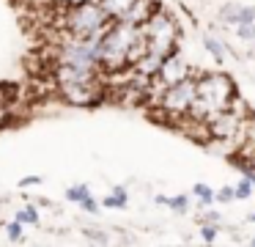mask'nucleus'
<instances>
[{
    "mask_svg": "<svg viewBox=\"0 0 255 247\" xmlns=\"http://www.w3.org/2000/svg\"><path fill=\"white\" fill-rule=\"evenodd\" d=\"M192 74V69H189V63L184 60V55L178 52V49H173L170 55H165L159 63V71H156L154 77H151V85H156V93L162 91V88L173 85V82L184 80V77Z\"/></svg>",
    "mask_w": 255,
    "mask_h": 247,
    "instance_id": "obj_7",
    "label": "nucleus"
},
{
    "mask_svg": "<svg viewBox=\"0 0 255 247\" xmlns=\"http://www.w3.org/2000/svg\"><path fill=\"white\" fill-rule=\"evenodd\" d=\"M250 245H253V247H255V236H253V239H250Z\"/></svg>",
    "mask_w": 255,
    "mask_h": 247,
    "instance_id": "obj_30",
    "label": "nucleus"
},
{
    "mask_svg": "<svg viewBox=\"0 0 255 247\" xmlns=\"http://www.w3.org/2000/svg\"><path fill=\"white\" fill-rule=\"evenodd\" d=\"M156 8H159V0H134V3L129 5L127 11H124L121 19L129 22V25H137V27H140L151 14H154Z\"/></svg>",
    "mask_w": 255,
    "mask_h": 247,
    "instance_id": "obj_8",
    "label": "nucleus"
},
{
    "mask_svg": "<svg viewBox=\"0 0 255 247\" xmlns=\"http://www.w3.org/2000/svg\"><path fill=\"white\" fill-rule=\"evenodd\" d=\"M250 220H253V223H255V212H250Z\"/></svg>",
    "mask_w": 255,
    "mask_h": 247,
    "instance_id": "obj_29",
    "label": "nucleus"
},
{
    "mask_svg": "<svg viewBox=\"0 0 255 247\" xmlns=\"http://www.w3.org/2000/svg\"><path fill=\"white\" fill-rule=\"evenodd\" d=\"M80 209H83V212H88V214H99V209H102V203H99V201H96V198H94V195H88V198H85V201H83V203H80Z\"/></svg>",
    "mask_w": 255,
    "mask_h": 247,
    "instance_id": "obj_23",
    "label": "nucleus"
},
{
    "mask_svg": "<svg viewBox=\"0 0 255 247\" xmlns=\"http://www.w3.org/2000/svg\"><path fill=\"white\" fill-rule=\"evenodd\" d=\"M253 192H255V187H253V181H250L247 176H242V179L233 184V198H236V201H244V198H250Z\"/></svg>",
    "mask_w": 255,
    "mask_h": 247,
    "instance_id": "obj_18",
    "label": "nucleus"
},
{
    "mask_svg": "<svg viewBox=\"0 0 255 247\" xmlns=\"http://www.w3.org/2000/svg\"><path fill=\"white\" fill-rule=\"evenodd\" d=\"M14 220H19V223H25V225H41V214H39V209H36V203L19 206L17 214H14Z\"/></svg>",
    "mask_w": 255,
    "mask_h": 247,
    "instance_id": "obj_12",
    "label": "nucleus"
},
{
    "mask_svg": "<svg viewBox=\"0 0 255 247\" xmlns=\"http://www.w3.org/2000/svg\"><path fill=\"white\" fill-rule=\"evenodd\" d=\"M239 22H255V8L253 5H242V8H239Z\"/></svg>",
    "mask_w": 255,
    "mask_h": 247,
    "instance_id": "obj_25",
    "label": "nucleus"
},
{
    "mask_svg": "<svg viewBox=\"0 0 255 247\" xmlns=\"http://www.w3.org/2000/svg\"><path fill=\"white\" fill-rule=\"evenodd\" d=\"M88 195H91V187H88V184H74V187H69V190H66V201H69V203H77V206H80V203H83Z\"/></svg>",
    "mask_w": 255,
    "mask_h": 247,
    "instance_id": "obj_17",
    "label": "nucleus"
},
{
    "mask_svg": "<svg viewBox=\"0 0 255 247\" xmlns=\"http://www.w3.org/2000/svg\"><path fill=\"white\" fill-rule=\"evenodd\" d=\"M239 8H242L239 3H225V5H222V11H220L222 25H228V27L236 25V22H239Z\"/></svg>",
    "mask_w": 255,
    "mask_h": 247,
    "instance_id": "obj_16",
    "label": "nucleus"
},
{
    "mask_svg": "<svg viewBox=\"0 0 255 247\" xmlns=\"http://www.w3.org/2000/svg\"><path fill=\"white\" fill-rule=\"evenodd\" d=\"M127 203H129V192H127V187H121V184H116L110 190V195L102 198V206L105 209H127Z\"/></svg>",
    "mask_w": 255,
    "mask_h": 247,
    "instance_id": "obj_9",
    "label": "nucleus"
},
{
    "mask_svg": "<svg viewBox=\"0 0 255 247\" xmlns=\"http://www.w3.org/2000/svg\"><path fill=\"white\" fill-rule=\"evenodd\" d=\"M61 8H69V5H77V3H85V0H55Z\"/></svg>",
    "mask_w": 255,
    "mask_h": 247,
    "instance_id": "obj_28",
    "label": "nucleus"
},
{
    "mask_svg": "<svg viewBox=\"0 0 255 247\" xmlns=\"http://www.w3.org/2000/svg\"><path fill=\"white\" fill-rule=\"evenodd\" d=\"M99 3H102V8L107 11V16H110V19H121L124 11H127L134 0H99Z\"/></svg>",
    "mask_w": 255,
    "mask_h": 247,
    "instance_id": "obj_13",
    "label": "nucleus"
},
{
    "mask_svg": "<svg viewBox=\"0 0 255 247\" xmlns=\"http://www.w3.org/2000/svg\"><path fill=\"white\" fill-rule=\"evenodd\" d=\"M140 33H143V41H145V52H154V55H159V58H165L173 49H178V36H181V30H178L173 14H167L162 5L140 25Z\"/></svg>",
    "mask_w": 255,
    "mask_h": 247,
    "instance_id": "obj_4",
    "label": "nucleus"
},
{
    "mask_svg": "<svg viewBox=\"0 0 255 247\" xmlns=\"http://www.w3.org/2000/svg\"><path fill=\"white\" fill-rule=\"evenodd\" d=\"M236 99V85L225 71H209V74L198 77V88H195V104L189 118L195 121H209L217 113L228 110Z\"/></svg>",
    "mask_w": 255,
    "mask_h": 247,
    "instance_id": "obj_2",
    "label": "nucleus"
},
{
    "mask_svg": "<svg viewBox=\"0 0 255 247\" xmlns=\"http://www.w3.org/2000/svg\"><path fill=\"white\" fill-rule=\"evenodd\" d=\"M96 41L99 38H74V36H63L61 44L55 49V63H69V66H80V69H99V55H96Z\"/></svg>",
    "mask_w": 255,
    "mask_h": 247,
    "instance_id": "obj_6",
    "label": "nucleus"
},
{
    "mask_svg": "<svg viewBox=\"0 0 255 247\" xmlns=\"http://www.w3.org/2000/svg\"><path fill=\"white\" fill-rule=\"evenodd\" d=\"M195 88H198V77L189 74L184 80L173 82V85L162 88L156 93V107L165 118H173V121H184L189 113H192V104H195Z\"/></svg>",
    "mask_w": 255,
    "mask_h": 247,
    "instance_id": "obj_5",
    "label": "nucleus"
},
{
    "mask_svg": "<svg viewBox=\"0 0 255 247\" xmlns=\"http://www.w3.org/2000/svg\"><path fill=\"white\" fill-rule=\"evenodd\" d=\"M159 206H167V209H173L176 214H184L189 209V195H173V198H167V195H156L154 198Z\"/></svg>",
    "mask_w": 255,
    "mask_h": 247,
    "instance_id": "obj_10",
    "label": "nucleus"
},
{
    "mask_svg": "<svg viewBox=\"0 0 255 247\" xmlns=\"http://www.w3.org/2000/svg\"><path fill=\"white\" fill-rule=\"evenodd\" d=\"M192 192H195V198H198V206H211V203L217 201V192L211 190L209 184H195Z\"/></svg>",
    "mask_w": 255,
    "mask_h": 247,
    "instance_id": "obj_15",
    "label": "nucleus"
},
{
    "mask_svg": "<svg viewBox=\"0 0 255 247\" xmlns=\"http://www.w3.org/2000/svg\"><path fill=\"white\" fill-rule=\"evenodd\" d=\"M25 228H28V225L19 223V220H11V223H6V239L14 242V245L25 242V239H28V236H25Z\"/></svg>",
    "mask_w": 255,
    "mask_h": 247,
    "instance_id": "obj_14",
    "label": "nucleus"
},
{
    "mask_svg": "<svg viewBox=\"0 0 255 247\" xmlns=\"http://www.w3.org/2000/svg\"><path fill=\"white\" fill-rule=\"evenodd\" d=\"M217 201H220V203L236 201V198H233V187H222V190H217Z\"/></svg>",
    "mask_w": 255,
    "mask_h": 247,
    "instance_id": "obj_27",
    "label": "nucleus"
},
{
    "mask_svg": "<svg viewBox=\"0 0 255 247\" xmlns=\"http://www.w3.org/2000/svg\"><path fill=\"white\" fill-rule=\"evenodd\" d=\"M41 181L44 179H41L39 173H30V176H22V179H19V187L25 190V187H36V184H41Z\"/></svg>",
    "mask_w": 255,
    "mask_h": 247,
    "instance_id": "obj_26",
    "label": "nucleus"
},
{
    "mask_svg": "<svg viewBox=\"0 0 255 247\" xmlns=\"http://www.w3.org/2000/svg\"><path fill=\"white\" fill-rule=\"evenodd\" d=\"M110 16L102 8L99 0H85V3L69 5L61 14V33L74 38H99L102 30L110 25Z\"/></svg>",
    "mask_w": 255,
    "mask_h": 247,
    "instance_id": "obj_3",
    "label": "nucleus"
},
{
    "mask_svg": "<svg viewBox=\"0 0 255 247\" xmlns=\"http://www.w3.org/2000/svg\"><path fill=\"white\" fill-rule=\"evenodd\" d=\"M83 236L88 242H94V245H110V242H113V236L105 234L102 228H83Z\"/></svg>",
    "mask_w": 255,
    "mask_h": 247,
    "instance_id": "obj_20",
    "label": "nucleus"
},
{
    "mask_svg": "<svg viewBox=\"0 0 255 247\" xmlns=\"http://www.w3.org/2000/svg\"><path fill=\"white\" fill-rule=\"evenodd\" d=\"M217 231H220V225H217V223H203V225H200V239H203V242H214L217 239Z\"/></svg>",
    "mask_w": 255,
    "mask_h": 247,
    "instance_id": "obj_22",
    "label": "nucleus"
},
{
    "mask_svg": "<svg viewBox=\"0 0 255 247\" xmlns=\"http://www.w3.org/2000/svg\"><path fill=\"white\" fill-rule=\"evenodd\" d=\"M233 30L242 41H255V22H239V25H233Z\"/></svg>",
    "mask_w": 255,
    "mask_h": 247,
    "instance_id": "obj_21",
    "label": "nucleus"
},
{
    "mask_svg": "<svg viewBox=\"0 0 255 247\" xmlns=\"http://www.w3.org/2000/svg\"><path fill=\"white\" fill-rule=\"evenodd\" d=\"M233 165H236V168H239V173H242V176H247V179L250 181H253V187H255V162H253V157H236V159H233Z\"/></svg>",
    "mask_w": 255,
    "mask_h": 247,
    "instance_id": "obj_19",
    "label": "nucleus"
},
{
    "mask_svg": "<svg viewBox=\"0 0 255 247\" xmlns=\"http://www.w3.org/2000/svg\"><path fill=\"white\" fill-rule=\"evenodd\" d=\"M145 52V41L137 25H129L124 19H113L102 30L96 41V55H99L102 74H121L129 71L137 58Z\"/></svg>",
    "mask_w": 255,
    "mask_h": 247,
    "instance_id": "obj_1",
    "label": "nucleus"
},
{
    "mask_svg": "<svg viewBox=\"0 0 255 247\" xmlns=\"http://www.w3.org/2000/svg\"><path fill=\"white\" fill-rule=\"evenodd\" d=\"M200 209H203V214H200V223H217V225H220V212H214V209H206V206H200Z\"/></svg>",
    "mask_w": 255,
    "mask_h": 247,
    "instance_id": "obj_24",
    "label": "nucleus"
},
{
    "mask_svg": "<svg viewBox=\"0 0 255 247\" xmlns=\"http://www.w3.org/2000/svg\"><path fill=\"white\" fill-rule=\"evenodd\" d=\"M200 38H203V47H206V52H209L211 58H214V60H225V44H222L214 33L209 30V33H203Z\"/></svg>",
    "mask_w": 255,
    "mask_h": 247,
    "instance_id": "obj_11",
    "label": "nucleus"
}]
</instances>
